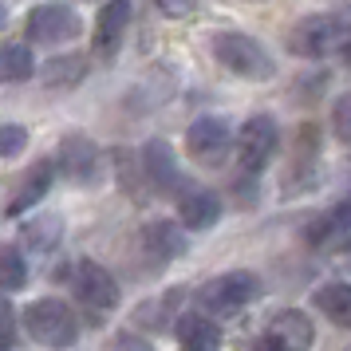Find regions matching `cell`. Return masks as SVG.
<instances>
[{
  "instance_id": "ac0fdd59",
  "label": "cell",
  "mask_w": 351,
  "mask_h": 351,
  "mask_svg": "<svg viewBox=\"0 0 351 351\" xmlns=\"http://www.w3.org/2000/svg\"><path fill=\"white\" fill-rule=\"evenodd\" d=\"M348 229H351V190L343 193L324 217H316V225L308 229V241H312V245H324V241H332L335 233H348Z\"/></svg>"
},
{
  "instance_id": "7a4b0ae2",
  "label": "cell",
  "mask_w": 351,
  "mask_h": 351,
  "mask_svg": "<svg viewBox=\"0 0 351 351\" xmlns=\"http://www.w3.org/2000/svg\"><path fill=\"white\" fill-rule=\"evenodd\" d=\"M24 328H28V335H32L40 348H51V351L75 348V339H80V319H75V312L64 300H56V296H44V300L28 304Z\"/></svg>"
},
{
  "instance_id": "52a82bcc",
  "label": "cell",
  "mask_w": 351,
  "mask_h": 351,
  "mask_svg": "<svg viewBox=\"0 0 351 351\" xmlns=\"http://www.w3.org/2000/svg\"><path fill=\"white\" fill-rule=\"evenodd\" d=\"M83 32V20L75 16V8L67 4H40L28 16V40L32 44H64V40H75Z\"/></svg>"
},
{
  "instance_id": "7c38bea8",
  "label": "cell",
  "mask_w": 351,
  "mask_h": 351,
  "mask_svg": "<svg viewBox=\"0 0 351 351\" xmlns=\"http://www.w3.org/2000/svg\"><path fill=\"white\" fill-rule=\"evenodd\" d=\"M127 24H130V0H107L99 8V20H95V56L99 60H111L114 51H119Z\"/></svg>"
},
{
  "instance_id": "9c48e42d",
  "label": "cell",
  "mask_w": 351,
  "mask_h": 351,
  "mask_svg": "<svg viewBox=\"0 0 351 351\" xmlns=\"http://www.w3.org/2000/svg\"><path fill=\"white\" fill-rule=\"evenodd\" d=\"M143 174H146V186L158 190V193H182L186 190L174 150L162 143V138H150V143L143 146Z\"/></svg>"
},
{
  "instance_id": "2e32d148",
  "label": "cell",
  "mask_w": 351,
  "mask_h": 351,
  "mask_svg": "<svg viewBox=\"0 0 351 351\" xmlns=\"http://www.w3.org/2000/svg\"><path fill=\"white\" fill-rule=\"evenodd\" d=\"M51 178H56V166H51V162H36L32 174L24 178V182H20V190L12 193V202H8V213L16 217V213H24V209H32L36 202H40V197L51 190Z\"/></svg>"
},
{
  "instance_id": "30bf717a",
  "label": "cell",
  "mask_w": 351,
  "mask_h": 351,
  "mask_svg": "<svg viewBox=\"0 0 351 351\" xmlns=\"http://www.w3.org/2000/svg\"><path fill=\"white\" fill-rule=\"evenodd\" d=\"M60 170H64V178L80 182V186L95 182L99 178V150H95V143L83 138V134H67L64 143H60Z\"/></svg>"
},
{
  "instance_id": "3957f363",
  "label": "cell",
  "mask_w": 351,
  "mask_h": 351,
  "mask_svg": "<svg viewBox=\"0 0 351 351\" xmlns=\"http://www.w3.org/2000/svg\"><path fill=\"white\" fill-rule=\"evenodd\" d=\"M213 60H217L225 71H233L241 80H253V83H265V80L276 75L272 56L245 32H217L213 36Z\"/></svg>"
},
{
  "instance_id": "7402d4cb",
  "label": "cell",
  "mask_w": 351,
  "mask_h": 351,
  "mask_svg": "<svg viewBox=\"0 0 351 351\" xmlns=\"http://www.w3.org/2000/svg\"><path fill=\"white\" fill-rule=\"evenodd\" d=\"M28 285V265L12 245H0V292H16Z\"/></svg>"
},
{
  "instance_id": "cb8c5ba5",
  "label": "cell",
  "mask_w": 351,
  "mask_h": 351,
  "mask_svg": "<svg viewBox=\"0 0 351 351\" xmlns=\"http://www.w3.org/2000/svg\"><path fill=\"white\" fill-rule=\"evenodd\" d=\"M332 130H335V138H339L343 146H351V91L335 99V107H332Z\"/></svg>"
},
{
  "instance_id": "484cf974",
  "label": "cell",
  "mask_w": 351,
  "mask_h": 351,
  "mask_svg": "<svg viewBox=\"0 0 351 351\" xmlns=\"http://www.w3.org/2000/svg\"><path fill=\"white\" fill-rule=\"evenodd\" d=\"M197 4H202V0H158V8L166 12V16H174V20L193 16V12H197Z\"/></svg>"
},
{
  "instance_id": "9a60e30c",
  "label": "cell",
  "mask_w": 351,
  "mask_h": 351,
  "mask_svg": "<svg viewBox=\"0 0 351 351\" xmlns=\"http://www.w3.org/2000/svg\"><path fill=\"white\" fill-rule=\"evenodd\" d=\"M143 249L154 265H166V261H174V256L186 253V233L174 221H150L143 229Z\"/></svg>"
},
{
  "instance_id": "5bb4252c",
  "label": "cell",
  "mask_w": 351,
  "mask_h": 351,
  "mask_svg": "<svg viewBox=\"0 0 351 351\" xmlns=\"http://www.w3.org/2000/svg\"><path fill=\"white\" fill-rule=\"evenodd\" d=\"M174 335H178V343H182V351H221V328L209 316H202V312L178 316Z\"/></svg>"
},
{
  "instance_id": "d4e9b609",
  "label": "cell",
  "mask_w": 351,
  "mask_h": 351,
  "mask_svg": "<svg viewBox=\"0 0 351 351\" xmlns=\"http://www.w3.org/2000/svg\"><path fill=\"white\" fill-rule=\"evenodd\" d=\"M12 339H16V312L8 296H0V348H12Z\"/></svg>"
},
{
  "instance_id": "277c9868",
  "label": "cell",
  "mask_w": 351,
  "mask_h": 351,
  "mask_svg": "<svg viewBox=\"0 0 351 351\" xmlns=\"http://www.w3.org/2000/svg\"><path fill=\"white\" fill-rule=\"evenodd\" d=\"M256 296H261V280H256L253 272H245V269L221 272V276L206 280L202 292H197L202 308L217 312V316H233V312H241L245 304H253Z\"/></svg>"
},
{
  "instance_id": "8fae6325",
  "label": "cell",
  "mask_w": 351,
  "mask_h": 351,
  "mask_svg": "<svg viewBox=\"0 0 351 351\" xmlns=\"http://www.w3.org/2000/svg\"><path fill=\"white\" fill-rule=\"evenodd\" d=\"M265 335H269L280 351H308L312 339H316V328H312V319L304 316L300 308H285V312L272 316Z\"/></svg>"
},
{
  "instance_id": "83f0119b",
  "label": "cell",
  "mask_w": 351,
  "mask_h": 351,
  "mask_svg": "<svg viewBox=\"0 0 351 351\" xmlns=\"http://www.w3.org/2000/svg\"><path fill=\"white\" fill-rule=\"evenodd\" d=\"M343 261H348V269H351V241L343 245Z\"/></svg>"
},
{
  "instance_id": "8992f818",
  "label": "cell",
  "mask_w": 351,
  "mask_h": 351,
  "mask_svg": "<svg viewBox=\"0 0 351 351\" xmlns=\"http://www.w3.org/2000/svg\"><path fill=\"white\" fill-rule=\"evenodd\" d=\"M229 146H233V130H229L225 119L206 114V119L190 123V130H186V150L197 166H221Z\"/></svg>"
},
{
  "instance_id": "ba28073f",
  "label": "cell",
  "mask_w": 351,
  "mask_h": 351,
  "mask_svg": "<svg viewBox=\"0 0 351 351\" xmlns=\"http://www.w3.org/2000/svg\"><path fill=\"white\" fill-rule=\"evenodd\" d=\"M71 288H75V296H80L91 312H111L114 304H119V285H114V276L103 265L95 261H75V269H71Z\"/></svg>"
},
{
  "instance_id": "4fadbf2b",
  "label": "cell",
  "mask_w": 351,
  "mask_h": 351,
  "mask_svg": "<svg viewBox=\"0 0 351 351\" xmlns=\"http://www.w3.org/2000/svg\"><path fill=\"white\" fill-rule=\"evenodd\" d=\"M178 217L186 229H209L221 217V197L213 190H202V186H186L178 193Z\"/></svg>"
},
{
  "instance_id": "d6986e66",
  "label": "cell",
  "mask_w": 351,
  "mask_h": 351,
  "mask_svg": "<svg viewBox=\"0 0 351 351\" xmlns=\"http://www.w3.org/2000/svg\"><path fill=\"white\" fill-rule=\"evenodd\" d=\"M83 75H87V60L83 56H60V60H48V67H44V83H48L51 91L75 87Z\"/></svg>"
},
{
  "instance_id": "603a6c76",
  "label": "cell",
  "mask_w": 351,
  "mask_h": 351,
  "mask_svg": "<svg viewBox=\"0 0 351 351\" xmlns=\"http://www.w3.org/2000/svg\"><path fill=\"white\" fill-rule=\"evenodd\" d=\"M24 146H28V130L20 123H4L0 127V158H16Z\"/></svg>"
},
{
  "instance_id": "e0dca14e",
  "label": "cell",
  "mask_w": 351,
  "mask_h": 351,
  "mask_svg": "<svg viewBox=\"0 0 351 351\" xmlns=\"http://www.w3.org/2000/svg\"><path fill=\"white\" fill-rule=\"evenodd\" d=\"M312 304H316V308H319L328 319H332V324H339V328H351V285H348V280L319 285L316 296H312Z\"/></svg>"
},
{
  "instance_id": "4316f807",
  "label": "cell",
  "mask_w": 351,
  "mask_h": 351,
  "mask_svg": "<svg viewBox=\"0 0 351 351\" xmlns=\"http://www.w3.org/2000/svg\"><path fill=\"white\" fill-rule=\"evenodd\" d=\"M253 351H280V348H276V343H272L269 335H261V339H256V343H253Z\"/></svg>"
},
{
  "instance_id": "44dd1931",
  "label": "cell",
  "mask_w": 351,
  "mask_h": 351,
  "mask_svg": "<svg viewBox=\"0 0 351 351\" xmlns=\"http://www.w3.org/2000/svg\"><path fill=\"white\" fill-rule=\"evenodd\" d=\"M32 67H36L32 48H24V44H12V48L0 51V80H12V83L32 80Z\"/></svg>"
},
{
  "instance_id": "ffe728a7",
  "label": "cell",
  "mask_w": 351,
  "mask_h": 351,
  "mask_svg": "<svg viewBox=\"0 0 351 351\" xmlns=\"http://www.w3.org/2000/svg\"><path fill=\"white\" fill-rule=\"evenodd\" d=\"M60 237H64V221H60L56 213H48V217H36L32 225H24V241L32 245L36 253H48V249H56V245H60Z\"/></svg>"
},
{
  "instance_id": "5b68a950",
  "label": "cell",
  "mask_w": 351,
  "mask_h": 351,
  "mask_svg": "<svg viewBox=\"0 0 351 351\" xmlns=\"http://www.w3.org/2000/svg\"><path fill=\"white\" fill-rule=\"evenodd\" d=\"M280 146V127L272 114H253L237 134V162L245 174H261Z\"/></svg>"
},
{
  "instance_id": "6da1fadb",
  "label": "cell",
  "mask_w": 351,
  "mask_h": 351,
  "mask_svg": "<svg viewBox=\"0 0 351 351\" xmlns=\"http://www.w3.org/2000/svg\"><path fill=\"white\" fill-rule=\"evenodd\" d=\"M351 40V8L335 12H312L296 20V28L288 32V51H296L304 60H324L332 51H343Z\"/></svg>"
}]
</instances>
